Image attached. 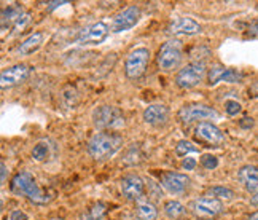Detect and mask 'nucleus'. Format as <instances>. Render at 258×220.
Wrapping results in <instances>:
<instances>
[{"instance_id": "f257e3e1", "label": "nucleus", "mask_w": 258, "mask_h": 220, "mask_svg": "<svg viewBox=\"0 0 258 220\" xmlns=\"http://www.w3.org/2000/svg\"><path fill=\"white\" fill-rule=\"evenodd\" d=\"M10 188H12V192L15 195L26 196L29 201H32L34 204H46L49 199H51L40 187H38L34 176L31 173H27V171L18 173L12 179Z\"/></svg>"}, {"instance_id": "f03ea898", "label": "nucleus", "mask_w": 258, "mask_h": 220, "mask_svg": "<svg viewBox=\"0 0 258 220\" xmlns=\"http://www.w3.org/2000/svg\"><path fill=\"white\" fill-rule=\"evenodd\" d=\"M123 145V137L115 133H96L88 142V153L97 161L113 156Z\"/></svg>"}, {"instance_id": "7ed1b4c3", "label": "nucleus", "mask_w": 258, "mask_h": 220, "mask_svg": "<svg viewBox=\"0 0 258 220\" xmlns=\"http://www.w3.org/2000/svg\"><path fill=\"white\" fill-rule=\"evenodd\" d=\"M93 123L99 129H120L124 126V115L118 107L101 105L94 108Z\"/></svg>"}, {"instance_id": "20e7f679", "label": "nucleus", "mask_w": 258, "mask_h": 220, "mask_svg": "<svg viewBox=\"0 0 258 220\" xmlns=\"http://www.w3.org/2000/svg\"><path fill=\"white\" fill-rule=\"evenodd\" d=\"M206 72H207V69H206L204 61H193L178 71V74L175 75V85L182 89L195 88L204 80Z\"/></svg>"}, {"instance_id": "39448f33", "label": "nucleus", "mask_w": 258, "mask_h": 220, "mask_svg": "<svg viewBox=\"0 0 258 220\" xmlns=\"http://www.w3.org/2000/svg\"><path fill=\"white\" fill-rule=\"evenodd\" d=\"M182 61V42L180 40H167L160 48L156 56V63L163 71H172Z\"/></svg>"}, {"instance_id": "423d86ee", "label": "nucleus", "mask_w": 258, "mask_h": 220, "mask_svg": "<svg viewBox=\"0 0 258 220\" xmlns=\"http://www.w3.org/2000/svg\"><path fill=\"white\" fill-rule=\"evenodd\" d=\"M150 63V51L148 48H136L127 54L126 63H124V74L127 78L136 80L142 77L145 69Z\"/></svg>"}, {"instance_id": "0eeeda50", "label": "nucleus", "mask_w": 258, "mask_h": 220, "mask_svg": "<svg viewBox=\"0 0 258 220\" xmlns=\"http://www.w3.org/2000/svg\"><path fill=\"white\" fill-rule=\"evenodd\" d=\"M108 32H110L108 26L104 21H97V23H93L83 27L82 31L78 32L77 40L80 45H99L107 38Z\"/></svg>"}, {"instance_id": "6e6552de", "label": "nucleus", "mask_w": 258, "mask_h": 220, "mask_svg": "<svg viewBox=\"0 0 258 220\" xmlns=\"http://www.w3.org/2000/svg\"><path fill=\"white\" fill-rule=\"evenodd\" d=\"M141 16H142V12H141V8H139V7L131 5V7L124 8L123 12H120L113 18L112 32L113 34H120V32L129 31V29H133L139 23Z\"/></svg>"}, {"instance_id": "1a4fd4ad", "label": "nucleus", "mask_w": 258, "mask_h": 220, "mask_svg": "<svg viewBox=\"0 0 258 220\" xmlns=\"http://www.w3.org/2000/svg\"><path fill=\"white\" fill-rule=\"evenodd\" d=\"M218 114L212 107H207L204 104H190L178 110V120L185 125H190L198 120H207V118H217Z\"/></svg>"}, {"instance_id": "9d476101", "label": "nucleus", "mask_w": 258, "mask_h": 220, "mask_svg": "<svg viewBox=\"0 0 258 220\" xmlns=\"http://www.w3.org/2000/svg\"><path fill=\"white\" fill-rule=\"evenodd\" d=\"M191 212L200 218H212L222 212L223 204L220 199L212 196H203L198 198L191 203Z\"/></svg>"}, {"instance_id": "9b49d317", "label": "nucleus", "mask_w": 258, "mask_h": 220, "mask_svg": "<svg viewBox=\"0 0 258 220\" xmlns=\"http://www.w3.org/2000/svg\"><path fill=\"white\" fill-rule=\"evenodd\" d=\"M241 78H242V74L237 72L236 69H230V67H225L220 64L214 66L212 69H209V72H207V83L211 86L220 83V82L237 83V82H241Z\"/></svg>"}, {"instance_id": "f8f14e48", "label": "nucleus", "mask_w": 258, "mask_h": 220, "mask_svg": "<svg viewBox=\"0 0 258 220\" xmlns=\"http://www.w3.org/2000/svg\"><path fill=\"white\" fill-rule=\"evenodd\" d=\"M166 31L171 35H195L201 32V26L191 18L180 16V18H174L172 21L167 24Z\"/></svg>"}, {"instance_id": "ddd939ff", "label": "nucleus", "mask_w": 258, "mask_h": 220, "mask_svg": "<svg viewBox=\"0 0 258 220\" xmlns=\"http://www.w3.org/2000/svg\"><path fill=\"white\" fill-rule=\"evenodd\" d=\"M29 72H31V69H29L26 64H16L13 67H8L2 72L0 75V85H2V89H7V88H12L15 85H19L21 82L29 77Z\"/></svg>"}, {"instance_id": "4468645a", "label": "nucleus", "mask_w": 258, "mask_h": 220, "mask_svg": "<svg viewBox=\"0 0 258 220\" xmlns=\"http://www.w3.org/2000/svg\"><path fill=\"white\" fill-rule=\"evenodd\" d=\"M120 188L124 198L131 201H139L144 195V181L136 174H127L121 179Z\"/></svg>"}, {"instance_id": "2eb2a0df", "label": "nucleus", "mask_w": 258, "mask_h": 220, "mask_svg": "<svg viewBox=\"0 0 258 220\" xmlns=\"http://www.w3.org/2000/svg\"><path fill=\"white\" fill-rule=\"evenodd\" d=\"M196 139L211 145H218L223 142L225 137H223V133L215 125L203 122L196 126Z\"/></svg>"}, {"instance_id": "dca6fc26", "label": "nucleus", "mask_w": 258, "mask_h": 220, "mask_svg": "<svg viewBox=\"0 0 258 220\" xmlns=\"http://www.w3.org/2000/svg\"><path fill=\"white\" fill-rule=\"evenodd\" d=\"M188 184H190V179L185 174L180 173H166L161 177V185L172 195H180L183 193Z\"/></svg>"}, {"instance_id": "f3484780", "label": "nucleus", "mask_w": 258, "mask_h": 220, "mask_svg": "<svg viewBox=\"0 0 258 220\" xmlns=\"http://www.w3.org/2000/svg\"><path fill=\"white\" fill-rule=\"evenodd\" d=\"M169 118V108L163 104H152L144 110V122L152 126H161Z\"/></svg>"}, {"instance_id": "a211bd4d", "label": "nucleus", "mask_w": 258, "mask_h": 220, "mask_svg": "<svg viewBox=\"0 0 258 220\" xmlns=\"http://www.w3.org/2000/svg\"><path fill=\"white\" fill-rule=\"evenodd\" d=\"M237 179H239V182L244 185L247 192L250 193L258 192V168L250 164L242 166L239 169V173H237Z\"/></svg>"}, {"instance_id": "6ab92c4d", "label": "nucleus", "mask_w": 258, "mask_h": 220, "mask_svg": "<svg viewBox=\"0 0 258 220\" xmlns=\"http://www.w3.org/2000/svg\"><path fill=\"white\" fill-rule=\"evenodd\" d=\"M24 15V10L21 5L13 4L8 5L2 10V31L7 32V29H10V26H15L19 18Z\"/></svg>"}, {"instance_id": "aec40b11", "label": "nucleus", "mask_w": 258, "mask_h": 220, "mask_svg": "<svg viewBox=\"0 0 258 220\" xmlns=\"http://www.w3.org/2000/svg\"><path fill=\"white\" fill-rule=\"evenodd\" d=\"M42 43H43V34L42 32H34L18 46V53L19 54H31V53L37 51V49L42 46Z\"/></svg>"}, {"instance_id": "412c9836", "label": "nucleus", "mask_w": 258, "mask_h": 220, "mask_svg": "<svg viewBox=\"0 0 258 220\" xmlns=\"http://www.w3.org/2000/svg\"><path fill=\"white\" fill-rule=\"evenodd\" d=\"M136 212L139 220H156L158 211L150 201H139L136 206Z\"/></svg>"}, {"instance_id": "4be33fe9", "label": "nucleus", "mask_w": 258, "mask_h": 220, "mask_svg": "<svg viewBox=\"0 0 258 220\" xmlns=\"http://www.w3.org/2000/svg\"><path fill=\"white\" fill-rule=\"evenodd\" d=\"M107 204L105 203H94L91 207L88 209L86 211V214H83L82 217H83V220H101L105 214H107Z\"/></svg>"}, {"instance_id": "5701e85b", "label": "nucleus", "mask_w": 258, "mask_h": 220, "mask_svg": "<svg viewBox=\"0 0 258 220\" xmlns=\"http://www.w3.org/2000/svg\"><path fill=\"white\" fill-rule=\"evenodd\" d=\"M183 212H185V206L180 201L171 199V201L164 203V214L169 218H178L180 215H183Z\"/></svg>"}, {"instance_id": "b1692460", "label": "nucleus", "mask_w": 258, "mask_h": 220, "mask_svg": "<svg viewBox=\"0 0 258 220\" xmlns=\"http://www.w3.org/2000/svg\"><path fill=\"white\" fill-rule=\"evenodd\" d=\"M209 196L212 198H217V199H233L234 198V192L226 187H212L209 188Z\"/></svg>"}, {"instance_id": "393cba45", "label": "nucleus", "mask_w": 258, "mask_h": 220, "mask_svg": "<svg viewBox=\"0 0 258 220\" xmlns=\"http://www.w3.org/2000/svg\"><path fill=\"white\" fill-rule=\"evenodd\" d=\"M198 152V147L191 142H188V141H178L177 145H175V153L177 156H188V153H195Z\"/></svg>"}, {"instance_id": "a878e982", "label": "nucleus", "mask_w": 258, "mask_h": 220, "mask_svg": "<svg viewBox=\"0 0 258 220\" xmlns=\"http://www.w3.org/2000/svg\"><path fill=\"white\" fill-rule=\"evenodd\" d=\"M141 158H142L141 150H139V147L133 145V147L126 152V155H124V158H123V163H124V164H137L139 161H141Z\"/></svg>"}, {"instance_id": "bb28decb", "label": "nucleus", "mask_w": 258, "mask_h": 220, "mask_svg": "<svg viewBox=\"0 0 258 220\" xmlns=\"http://www.w3.org/2000/svg\"><path fill=\"white\" fill-rule=\"evenodd\" d=\"M49 153V147L48 144L45 142H40V144H37L32 150V158L35 159V161H43V159H46Z\"/></svg>"}, {"instance_id": "cd10ccee", "label": "nucleus", "mask_w": 258, "mask_h": 220, "mask_svg": "<svg viewBox=\"0 0 258 220\" xmlns=\"http://www.w3.org/2000/svg\"><path fill=\"white\" fill-rule=\"evenodd\" d=\"M225 110H226V114L230 115V117H234L241 112V104L237 102V101H233V99H230V101H226L225 102Z\"/></svg>"}, {"instance_id": "c85d7f7f", "label": "nucleus", "mask_w": 258, "mask_h": 220, "mask_svg": "<svg viewBox=\"0 0 258 220\" xmlns=\"http://www.w3.org/2000/svg\"><path fill=\"white\" fill-rule=\"evenodd\" d=\"M201 164H203V168L209 169V171H211V169H215L218 166V158L214 156V155H203Z\"/></svg>"}, {"instance_id": "c756f323", "label": "nucleus", "mask_w": 258, "mask_h": 220, "mask_svg": "<svg viewBox=\"0 0 258 220\" xmlns=\"http://www.w3.org/2000/svg\"><path fill=\"white\" fill-rule=\"evenodd\" d=\"M29 23H31V15H29V13H24V15H23V16L19 18L18 21H16V24L13 26L15 32H21L23 29H24Z\"/></svg>"}, {"instance_id": "7c9ffc66", "label": "nucleus", "mask_w": 258, "mask_h": 220, "mask_svg": "<svg viewBox=\"0 0 258 220\" xmlns=\"http://www.w3.org/2000/svg\"><path fill=\"white\" fill-rule=\"evenodd\" d=\"M182 168H183V169H186V171H193V169L196 168V159H195V158H190V156L183 158Z\"/></svg>"}, {"instance_id": "2f4dec72", "label": "nucleus", "mask_w": 258, "mask_h": 220, "mask_svg": "<svg viewBox=\"0 0 258 220\" xmlns=\"http://www.w3.org/2000/svg\"><path fill=\"white\" fill-rule=\"evenodd\" d=\"M10 220H27V215L21 211V209H15L10 214Z\"/></svg>"}, {"instance_id": "473e14b6", "label": "nucleus", "mask_w": 258, "mask_h": 220, "mask_svg": "<svg viewBox=\"0 0 258 220\" xmlns=\"http://www.w3.org/2000/svg\"><path fill=\"white\" fill-rule=\"evenodd\" d=\"M249 35L250 37H258V18L253 19L250 23V27H249Z\"/></svg>"}, {"instance_id": "72a5a7b5", "label": "nucleus", "mask_w": 258, "mask_h": 220, "mask_svg": "<svg viewBox=\"0 0 258 220\" xmlns=\"http://www.w3.org/2000/svg\"><path fill=\"white\" fill-rule=\"evenodd\" d=\"M253 118H249V117H245V118H242L241 122H239V125H241V128H244V129H249V128H252L253 126Z\"/></svg>"}, {"instance_id": "f704fd0d", "label": "nucleus", "mask_w": 258, "mask_h": 220, "mask_svg": "<svg viewBox=\"0 0 258 220\" xmlns=\"http://www.w3.org/2000/svg\"><path fill=\"white\" fill-rule=\"evenodd\" d=\"M62 5H67V2H49L46 8H48V12H53V10L62 7Z\"/></svg>"}, {"instance_id": "c9c22d12", "label": "nucleus", "mask_w": 258, "mask_h": 220, "mask_svg": "<svg viewBox=\"0 0 258 220\" xmlns=\"http://www.w3.org/2000/svg\"><path fill=\"white\" fill-rule=\"evenodd\" d=\"M7 181V164L2 161V184H5Z\"/></svg>"}, {"instance_id": "e433bc0d", "label": "nucleus", "mask_w": 258, "mask_h": 220, "mask_svg": "<svg viewBox=\"0 0 258 220\" xmlns=\"http://www.w3.org/2000/svg\"><path fill=\"white\" fill-rule=\"evenodd\" d=\"M250 204H253V206H256V207H258V192H256V193H253V196L250 198Z\"/></svg>"}, {"instance_id": "4c0bfd02", "label": "nucleus", "mask_w": 258, "mask_h": 220, "mask_svg": "<svg viewBox=\"0 0 258 220\" xmlns=\"http://www.w3.org/2000/svg\"><path fill=\"white\" fill-rule=\"evenodd\" d=\"M247 220H258V211H256L255 214H252V215H250L249 218H247Z\"/></svg>"}]
</instances>
